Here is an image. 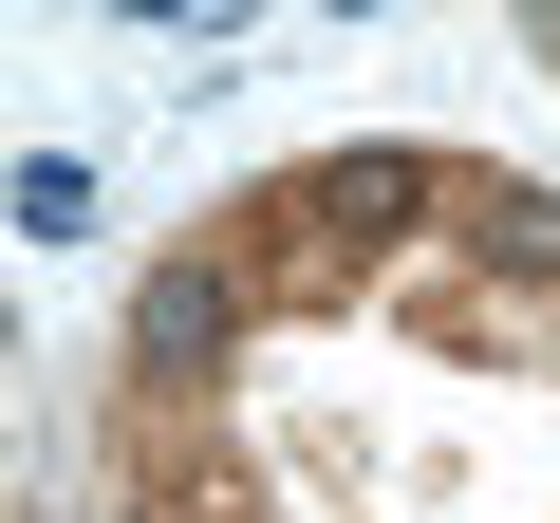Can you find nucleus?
I'll return each mask as SVG.
<instances>
[{
    "label": "nucleus",
    "instance_id": "1",
    "mask_svg": "<svg viewBox=\"0 0 560 523\" xmlns=\"http://www.w3.org/2000/svg\"><path fill=\"white\" fill-rule=\"evenodd\" d=\"M467 243L523 262V281H560V206H541V187H467Z\"/></svg>",
    "mask_w": 560,
    "mask_h": 523
},
{
    "label": "nucleus",
    "instance_id": "2",
    "mask_svg": "<svg viewBox=\"0 0 560 523\" xmlns=\"http://www.w3.org/2000/svg\"><path fill=\"white\" fill-rule=\"evenodd\" d=\"M20 224H38V243H75V224H94V168H57V150H38V168H20Z\"/></svg>",
    "mask_w": 560,
    "mask_h": 523
}]
</instances>
